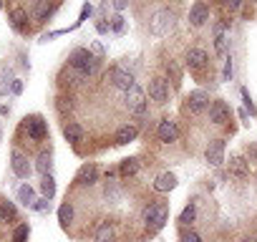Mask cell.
Returning a JSON list of instances; mask_svg holds the SVG:
<instances>
[{
	"mask_svg": "<svg viewBox=\"0 0 257 242\" xmlns=\"http://www.w3.org/2000/svg\"><path fill=\"white\" fill-rule=\"evenodd\" d=\"M108 83L113 86V88H118V91H123V93H128L132 88H137V81H134V76L128 73V71H123V68H118V66H113L111 71H108Z\"/></svg>",
	"mask_w": 257,
	"mask_h": 242,
	"instance_id": "cell-4",
	"label": "cell"
},
{
	"mask_svg": "<svg viewBox=\"0 0 257 242\" xmlns=\"http://www.w3.org/2000/svg\"><path fill=\"white\" fill-rule=\"evenodd\" d=\"M174 23H177V16L164 8V11H157V13L152 16L149 31H152V36H167V33L174 28Z\"/></svg>",
	"mask_w": 257,
	"mask_h": 242,
	"instance_id": "cell-2",
	"label": "cell"
},
{
	"mask_svg": "<svg viewBox=\"0 0 257 242\" xmlns=\"http://www.w3.org/2000/svg\"><path fill=\"white\" fill-rule=\"evenodd\" d=\"M0 139H3V132H0Z\"/></svg>",
	"mask_w": 257,
	"mask_h": 242,
	"instance_id": "cell-45",
	"label": "cell"
},
{
	"mask_svg": "<svg viewBox=\"0 0 257 242\" xmlns=\"http://www.w3.org/2000/svg\"><path fill=\"white\" fill-rule=\"evenodd\" d=\"M126 6H128V0H113V8H116L118 13H121V11H123Z\"/></svg>",
	"mask_w": 257,
	"mask_h": 242,
	"instance_id": "cell-40",
	"label": "cell"
},
{
	"mask_svg": "<svg viewBox=\"0 0 257 242\" xmlns=\"http://www.w3.org/2000/svg\"><path fill=\"white\" fill-rule=\"evenodd\" d=\"M11 23L16 31H26V23H28V13L23 8H13L11 11Z\"/></svg>",
	"mask_w": 257,
	"mask_h": 242,
	"instance_id": "cell-24",
	"label": "cell"
},
{
	"mask_svg": "<svg viewBox=\"0 0 257 242\" xmlns=\"http://www.w3.org/2000/svg\"><path fill=\"white\" fill-rule=\"evenodd\" d=\"M96 179H98V167L93 162L91 164H83L78 169V174H76V184L78 187H91V184H96Z\"/></svg>",
	"mask_w": 257,
	"mask_h": 242,
	"instance_id": "cell-12",
	"label": "cell"
},
{
	"mask_svg": "<svg viewBox=\"0 0 257 242\" xmlns=\"http://www.w3.org/2000/svg\"><path fill=\"white\" fill-rule=\"evenodd\" d=\"M28 234H31V227L28 224H18L13 229V242H28Z\"/></svg>",
	"mask_w": 257,
	"mask_h": 242,
	"instance_id": "cell-30",
	"label": "cell"
},
{
	"mask_svg": "<svg viewBox=\"0 0 257 242\" xmlns=\"http://www.w3.org/2000/svg\"><path fill=\"white\" fill-rule=\"evenodd\" d=\"M254 3H257V0H254Z\"/></svg>",
	"mask_w": 257,
	"mask_h": 242,
	"instance_id": "cell-46",
	"label": "cell"
},
{
	"mask_svg": "<svg viewBox=\"0 0 257 242\" xmlns=\"http://www.w3.org/2000/svg\"><path fill=\"white\" fill-rule=\"evenodd\" d=\"M63 137H66L71 144H81L86 134H83V127H81V124L71 121V124H66V127H63Z\"/></svg>",
	"mask_w": 257,
	"mask_h": 242,
	"instance_id": "cell-19",
	"label": "cell"
},
{
	"mask_svg": "<svg viewBox=\"0 0 257 242\" xmlns=\"http://www.w3.org/2000/svg\"><path fill=\"white\" fill-rule=\"evenodd\" d=\"M229 174L237 179H244L249 174V164L244 162V157H229Z\"/></svg>",
	"mask_w": 257,
	"mask_h": 242,
	"instance_id": "cell-17",
	"label": "cell"
},
{
	"mask_svg": "<svg viewBox=\"0 0 257 242\" xmlns=\"http://www.w3.org/2000/svg\"><path fill=\"white\" fill-rule=\"evenodd\" d=\"M204 157H207V162H209L212 167H219V164H224V142H222V139H214V142L207 147Z\"/></svg>",
	"mask_w": 257,
	"mask_h": 242,
	"instance_id": "cell-14",
	"label": "cell"
},
{
	"mask_svg": "<svg viewBox=\"0 0 257 242\" xmlns=\"http://www.w3.org/2000/svg\"><path fill=\"white\" fill-rule=\"evenodd\" d=\"M111 28H113L116 33H121V31H123V18H121V16H113V18H111Z\"/></svg>",
	"mask_w": 257,
	"mask_h": 242,
	"instance_id": "cell-34",
	"label": "cell"
},
{
	"mask_svg": "<svg viewBox=\"0 0 257 242\" xmlns=\"http://www.w3.org/2000/svg\"><path fill=\"white\" fill-rule=\"evenodd\" d=\"M51 167H53V157H51V152H43L41 157H38V162H36V169H38V174H51Z\"/></svg>",
	"mask_w": 257,
	"mask_h": 242,
	"instance_id": "cell-25",
	"label": "cell"
},
{
	"mask_svg": "<svg viewBox=\"0 0 257 242\" xmlns=\"http://www.w3.org/2000/svg\"><path fill=\"white\" fill-rule=\"evenodd\" d=\"M227 28H229V21H222L214 26V48L219 56H224V51H227Z\"/></svg>",
	"mask_w": 257,
	"mask_h": 242,
	"instance_id": "cell-16",
	"label": "cell"
},
{
	"mask_svg": "<svg viewBox=\"0 0 257 242\" xmlns=\"http://www.w3.org/2000/svg\"><path fill=\"white\" fill-rule=\"evenodd\" d=\"M242 242H254V239H252V237H247V239H242Z\"/></svg>",
	"mask_w": 257,
	"mask_h": 242,
	"instance_id": "cell-43",
	"label": "cell"
},
{
	"mask_svg": "<svg viewBox=\"0 0 257 242\" xmlns=\"http://www.w3.org/2000/svg\"><path fill=\"white\" fill-rule=\"evenodd\" d=\"M0 8H3V0H0Z\"/></svg>",
	"mask_w": 257,
	"mask_h": 242,
	"instance_id": "cell-44",
	"label": "cell"
},
{
	"mask_svg": "<svg viewBox=\"0 0 257 242\" xmlns=\"http://www.w3.org/2000/svg\"><path fill=\"white\" fill-rule=\"evenodd\" d=\"M137 172H139V159H137V157L123 159L121 167H118V174H121V177H134Z\"/></svg>",
	"mask_w": 257,
	"mask_h": 242,
	"instance_id": "cell-23",
	"label": "cell"
},
{
	"mask_svg": "<svg viewBox=\"0 0 257 242\" xmlns=\"http://www.w3.org/2000/svg\"><path fill=\"white\" fill-rule=\"evenodd\" d=\"M103 194H106V199H108V202H118V197H121V192L113 187V182H108V184H106V192H103Z\"/></svg>",
	"mask_w": 257,
	"mask_h": 242,
	"instance_id": "cell-31",
	"label": "cell"
},
{
	"mask_svg": "<svg viewBox=\"0 0 257 242\" xmlns=\"http://www.w3.org/2000/svg\"><path fill=\"white\" fill-rule=\"evenodd\" d=\"M137 137H139V129H137L134 124H126V127H121V129L116 132L113 142H116V144H128V142H134Z\"/></svg>",
	"mask_w": 257,
	"mask_h": 242,
	"instance_id": "cell-18",
	"label": "cell"
},
{
	"mask_svg": "<svg viewBox=\"0 0 257 242\" xmlns=\"http://www.w3.org/2000/svg\"><path fill=\"white\" fill-rule=\"evenodd\" d=\"M224 6H227L229 11H237V8L242 6V0H224Z\"/></svg>",
	"mask_w": 257,
	"mask_h": 242,
	"instance_id": "cell-39",
	"label": "cell"
},
{
	"mask_svg": "<svg viewBox=\"0 0 257 242\" xmlns=\"http://www.w3.org/2000/svg\"><path fill=\"white\" fill-rule=\"evenodd\" d=\"M58 222H61V227H68L73 222V204L71 202H66V204L58 207Z\"/></svg>",
	"mask_w": 257,
	"mask_h": 242,
	"instance_id": "cell-26",
	"label": "cell"
},
{
	"mask_svg": "<svg viewBox=\"0 0 257 242\" xmlns=\"http://www.w3.org/2000/svg\"><path fill=\"white\" fill-rule=\"evenodd\" d=\"M68 63H71V68H73V71H78L83 78H86V76H93V73L98 71V61H96L86 48H76V51L71 53Z\"/></svg>",
	"mask_w": 257,
	"mask_h": 242,
	"instance_id": "cell-1",
	"label": "cell"
},
{
	"mask_svg": "<svg viewBox=\"0 0 257 242\" xmlns=\"http://www.w3.org/2000/svg\"><path fill=\"white\" fill-rule=\"evenodd\" d=\"M194 217H197V207L194 204H187L184 209H182V214H179V224H192L194 222Z\"/></svg>",
	"mask_w": 257,
	"mask_h": 242,
	"instance_id": "cell-29",
	"label": "cell"
},
{
	"mask_svg": "<svg viewBox=\"0 0 257 242\" xmlns=\"http://www.w3.org/2000/svg\"><path fill=\"white\" fill-rule=\"evenodd\" d=\"M209 21V8H207V3H194L192 6V11H189V23L194 26V28H202L204 23Z\"/></svg>",
	"mask_w": 257,
	"mask_h": 242,
	"instance_id": "cell-15",
	"label": "cell"
},
{
	"mask_svg": "<svg viewBox=\"0 0 257 242\" xmlns=\"http://www.w3.org/2000/svg\"><path fill=\"white\" fill-rule=\"evenodd\" d=\"M207 63H209V56H207L204 48H189V53H187V66H189V71H202Z\"/></svg>",
	"mask_w": 257,
	"mask_h": 242,
	"instance_id": "cell-13",
	"label": "cell"
},
{
	"mask_svg": "<svg viewBox=\"0 0 257 242\" xmlns=\"http://www.w3.org/2000/svg\"><path fill=\"white\" fill-rule=\"evenodd\" d=\"M167 219H169V207H167L164 202H154V204H149L147 212H144V222H147V227H152V229H162V227L167 224Z\"/></svg>",
	"mask_w": 257,
	"mask_h": 242,
	"instance_id": "cell-3",
	"label": "cell"
},
{
	"mask_svg": "<svg viewBox=\"0 0 257 242\" xmlns=\"http://www.w3.org/2000/svg\"><path fill=\"white\" fill-rule=\"evenodd\" d=\"M149 98L154 103H167L169 101V83L164 78H152L149 81Z\"/></svg>",
	"mask_w": 257,
	"mask_h": 242,
	"instance_id": "cell-8",
	"label": "cell"
},
{
	"mask_svg": "<svg viewBox=\"0 0 257 242\" xmlns=\"http://www.w3.org/2000/svg\"><path fill=\"white\" fill-rule=\"evenodd\" d=\"M177 187V177L172 174V172H164V174H159L157 179H154V189L157 192H172Z\"/></svg>",
	"mask_w": 257,
	"mask_h": 242,
	"instance_id": "cell-20",
	"label": "cell"
},
{
	"mask_svg": "<svg viewBox=\"0 0 257 242\" xmlns=\"http://www.w3.org/2000/svg\"><path fill=\"white\" fill-rule=\"evenodd\" d=\"M126 108L132 111V113H137V116H144L147 113V96H144L142 88H132V91L126 93Z\"/></svg>",
	"mask_w": 257,
	"mask_h": 242,
	"instance_id": "cell-6",
	"label": "cell"
},
{
	"mask_svg": "<svg viewBox=\"0 0 257 242\" xmlns=\"http://www.w3.org/2000/svg\"><path fill=\"white\" fill-rule=\"evenodd\" d=\"M96 28H98V33H106V31H108V26H106V23H103V21H101V23H98V26H96Z\"/></svg>",
	"mask_w": 257,
	"mask_h": 242,
	"instance_id": "cell-42",
	"label": "cell"
},
{
	"mask_svg": "<svg viewBox=\"0 0 257 242\" xmlns=\"http://www.w3.org/2000/svg\"><path fill=\"white\" fill-rule=\"evenodd\" d=\"M91 11H93V8H91V6L86 3V6L81 8V16H78V21H76V26H81V23H83V21H86V18L91 16Z\"/></svg>",
	"mask_w": 257,
	"mask_h": 242,
	"instance_id": "cell-33",
	"label": "cell"
},
{
	"mask_svg": "<svg viewBox=\"0 0 257 242\" xmlns=\"http://www.w3.org/2000/svg\"><path fill=\"white\" fill-rule=\"evenodd\" d=\"M11 167H13V174H16V177H21V179H26V177L31 174L28 157H26L23 152H18V149H13V154H11Z\"/></svg>",
	"mask_w": 257,
	"mask_h": 242,
	"instance_id": "cell-10",
	"label": "cell"
},
{
	"mask_svg": "<svg viewBox=\"0 0 257 242\" xmlns=\"http://www.w3.org/2000/svg\"><path fill=\"white\" fill-rule=\"evenodd\" d=\"M157 137H159V142H164V144L177 142V139H179V127H177V121H172V118L159 121V127H157Z\"/></svg>",
	"mask_w": 257,
	"mask_h": 242,
	"instance_id": "cell-7",
	"label": "cell"
},
{
	"mask_svg": "<svg viewBox=\"0 0 257 242\" xmlns=\"http://www.w3.org/2000/svg\"><path fill=\"white\" fill-rule=\"evenodd\" d=\"M26 132H28V137L33 139V142H43L46 137H48V127H46V121H43V116H28L26 118Z\"/></svg>",
	"mask_w": 257,
	"mask_h": 242,
	"instance_id": "cell-5",
	"label": "cell"
},
{
	"mask_svg": "<svg viewBox=\"0 0 257 242\" xmlns=\"http://www.w3.org/2000/svg\"><path fill=\"white\" fill-rule=\"evenodd\" d=\"M229 116H232V111H229V106H227L224 101H214V103L209 106V118L214 121L217 127H224L227 121H229Z\"/></svg>",
	"mask_w": 257,
	"mask_h": 242,
	"instance_id": "cell-11",
	"label": "cell"
},
{
	"mask_svg": "<svg viewBox=\"0 0 257 242\" xmlns=\"http://www.w3.org/2000/svg\"><path fill=\"white\" fill-rule=\"evenodd\" d=\"M182 242H202V237H199L197 232H192V229H189V232H184V234H182Z\"/></svg>",
	"mask_w": 257,
	"mask_h": 242,
	"instance_id": "cell-35",
	"label": "cell"
},
{
	"mask_svg": "<svg viewBox=\"0 0 257 242\" xmlns=\"http://www.w3.org/2000/svg\"><path fill=\"white\" fill-rule=\"evenodd\" d=\"M16 219V204L13 202H0V222Z\"/></svg>",
	"mask_w": 257,
	"mask_h": 242,
	"instance_id": "cell-28",
	"label": "cell"
},
{
	"mask_svg": "<svg viewBox=\"0 0 257 242\" xmlns=\"http://www.w3.org/2000/svg\"><path fill=\"white\" fill-rule=\"evenodd\" d=\"M187 108H189L192 113H199V111L209 108V93H207V91H202V88L192 91V93L187 96Z\"/></svg>",
	"mask_w": 257,
	"mask_h": 242,
	"instance_id": "cell-9",
	"label": "cell"
},
{
	"mask_svg": "<svg viewBox=\"0 0 257 242\" xmlns=\"http://www.w3.org/2000/svg\"><path fill=\"white\" fill-rule=\"evenodd\" d=\"M222 78H224V81H229V78H232V58H227V61H224V71H222Z\"/></svg>",
	"mask_w": 257,
	"mask_h": 242,
	"instance_id": "cell-36",
	"label": "cell"
},
{
	"mask_svg": "<svg viewBox=\"0 0 257 242\" xmlns=\"http://www.w3.org/2000/svg\"><path fill=\"white\" fill-rule=\"evenodd\" d=\"M18 202H21L23 207H33V204H36V192H33L31 184H21V187H18Z\"/></svg>",
	"mask_w": 257,
	"mask_h": 242,
	"instance_id": "cell-22",
	"label": "cell"
},
{
	"mask_svg": "<svg viewBox=\"0 0 257 242\" xmlns=\"http://www.w3.org/2000/svg\"><path fill=\"white\" fill-rule=\"evenodd\" d=\"M46 13H48V6H46V0H41L38 3V18H46Z\"/></svg>",
	"mask_w": 257,
	"mask_h": 242,
	"instance_id": "cell-38",
	"label": "cell"
},
{
	"mask_svg": "<svg viewBox=\"0 0 257 242\" xmlns=\"http://www.w3.org/2000/svg\"><path fill=\"white\" fill-rule=\"evenodd\" d=\"M41 192H43L46 199H53V194H56V179H53L51 174H46V177L41 179Z\"/></svg>",
	"mask_w": 257,
	"mask_h": 242,
	"instance_id": "cell-27",
	"label": "cell"
},
{
	"mask_svg": "<svg viewBox=\"0 0 257 242\" xmlns=\"http://www.w3.org/2000/svg\"><path fill=\"white\" fill-rule=\"evenodd\" d=\"M33 209H36V212H48V209H51V199H46V197H41V199H36V204H33Z\"/></svg>",
	"mask_w": 257,
	"mask_h": 242,
	"instance_id": "cell-32",
	"label": "cell"
},
{
	"mask_svg": "<svg viewBox=\"0 0 257 242\" xmlns=\"http://www.w3.org/2000/svg\"><path fill=\"white\" fill-rule=\"evenodd\" d=\"M11 88H13V93H21V91H23V83H21V81H13Z\"/></svg>",
	"mask_w": 257,
	"mask_h": 242,
	"instance_id": "cell-41",
	"label": "cell"
},
{
	"mask_svg": "<svg viewBox=\"0 0 257 242\" xmlns=\"http://www.w3.org/2000/svg\"><path fill=\"white\" fill-rule=\"evenodd\" d=\"M93 239H96V242H113V239H116V229H113V224H111V222H101V224L96 227Z\"/></svg>",
	"mask_w": 257,
	"mask_h": 242,
	"instance_id": "cell-21",
	"label": "cell"
},
{
	"mask_svg": "<svg viewBox=\"0 0 257 242\" xmlns=\"http://www.w3.org/2000/svg\"><path fill=\"white\" fill-rule=\"evenodd\" d=\"M247 157H249L252 162H257V144H249V147H247Z\"/></svg>",
	"mask_w": 257,
	"mask_h": 242,
	"instance_id": "cell-37",
	"label": "cell"
}]
</instances>
